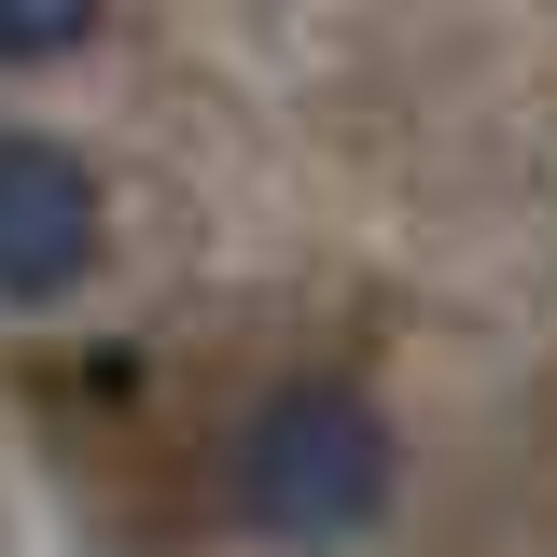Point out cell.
Returning a JSON list of instances; mask_svg holds the SVG:
<instances>
[{"instance_id": "cell-1", "label": "cell", "mask_w": 557, "mask_h": 557, "mask_svg": "<svg viewBox=\"0 0 557 557\" xmlns=\"http://www.w3.org/2000/svg\"><path fill=\"white\" fill-rule=\"evenodd\" d=\"M391 474H405L391 418L362 391H335V376L251 405V432H237V516L278 530V544H362L391 516Z\"/></svg>"}, {"instance_id": "cell-2", "label": "cell", "mask_w": 557, "mask_h": 557, "mask_svg": "<svg viewBox=\"0 0 557 557\" xmlns=\"http://www.w3.org/2000/svg\"><path fill=\"white\" fill-rule=\"evenodd\" d=\"M98 265V182L70 139L0 126V307H57Z\"/></svg>"}, {"instance_id": "cell-3", "label": "cell", "mask_w": 557, "mask_h": 557, "mask_svg": "<svg viewBox=\"0 0 557 557\" xmlns=\"http://www.w3.org/2000/svg\"><path fill=\"white\" fill-rule=\"evenodd\" d=\"M98 28V0H0V57H70Z\"/></svg>"}]
</instances>
